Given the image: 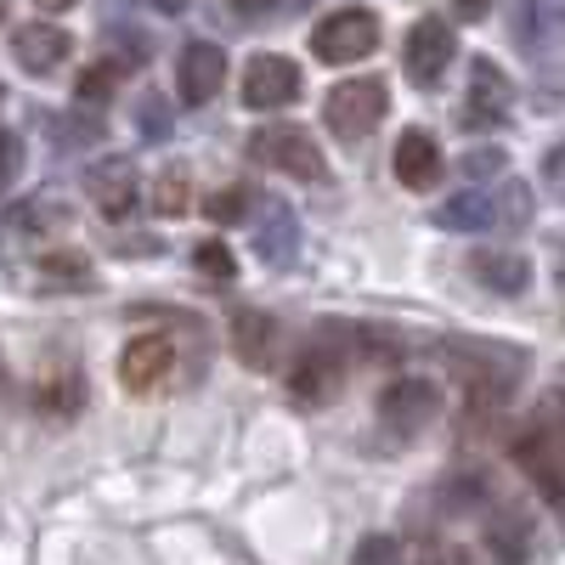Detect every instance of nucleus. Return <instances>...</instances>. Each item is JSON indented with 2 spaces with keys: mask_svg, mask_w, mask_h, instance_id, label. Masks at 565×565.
<instances>
[{
  "mask_svg": "<svg viewBox=\"0 0 565 565\" xmlns=\"http://www.w3.org/2000/svg\"><path fill=\"white\" fill-rule=\"evenodd\" d=\"M514 463L537 481L548 503L565 509V391L537 402V424L514 436Z\"/></svg>",
  "mask_w": 565,
  "mask_h": 565,
  "instance_id": "obj_1",
  "label": "nucleus"
},
{
  "mask_svg": "<svg viewBox=\"0 0 565 565\" xmlns=\"http://www.w3.org/2000/svg\"><path fill=\"white\" fill-rule=\"evenodd\" d=\"M441 356L458 362V380H463V391H469V402H476V407H498L514 385H521V367H526L521 351L487 345V340H447Z\"/></svg>",
  "mask_w": 565,
  "mask_h": 565,
  "instance_id": "obj_2",
  "label": "nucleus"
},
{
  "mask_svg": "<svg viewBox=\"0 0 565 565\" xmlns=\"http://www.w3.org/2000/svg\"><path fill=\"white\" fill-rule=\"evenodd\" d=\"M385 108H391V85L380 74L345 79V85H334L322 97V119H328V130H334L340 141H362L373 125L385 119Z\"/></svg>",
  "mask_w": 565,
  "mask_h": 565,
  "instance_id": "obj_3",
  "label": "nucleus"
},
{
  "mask_svg": "<svg viewBox=\"0 0 565 565\" xmlns=\"http://www.w3.org/2000/svg\"><path fill=\"white\" fill-rule=\"evenodd\" d=\"M373 45H380V18H373V12H362V7L328 12V18L311 29V52H317L322 63H334V68L373 57Z\"/></svg>",
  "mask_w": 565,
  "mask_h": 565,
  "instance_id": "obj_4",
  "label": "nucleus"
},
{
  "mask_svg": "<svg viewBox=\"0 0 565 565\" xmlns=\"http://www.w3.org/2000/svg\"><path fill=\"white\" fill-rule=\"evenodd\" d=\"M345 385V351H340V334H328V340H311L300 351V362L289 367V396L300 407H322V402H334Z\"/></svg>",
  "mask_w": 565,
  "mask_h": 565,
  "instance_id": "obj_5",
  "label": "nucleus"
},
{
  "mask_svg": "<svg viewBox=\"0 0 565 565\" xmlns=\"http://www.w3.org/2000/svg\"><path fill=\"white\" fill-rule=\"evenodd\" d=\"M249 148H255L260 164H271V170H282V175H295V181H322V175H328L317 136L300 130V125H266V130H255Z\"/></svg>",
  "mask_w": 565,
  "mask_h": 565,
  "instance_id": "obj_6",
  "label": "nucleus"
},
{
  "mask_svg": "<svg viewBox=\"0 0 565 565\" xmlns=\"http://www.w3.org/2000/svg\"><path fill=\"white\" fill-rule=\"evenodd\" d=\"M175 373V340L170 334H136L125 351H119V385L130 396H148L159 391Z\"/></svg>",
  "mask_w": 565,
  "mask_h": 565,
  "instance_id": "obj_7",
  "label": "nucleus"
},
{
  "mask_svg": "<svg viewBox=\"0 0 565 565\" xmlns=\"http://www.w3.org/2000/svg\"><path fill=\"white\" fill-rule=\"evenodd\" d=\"M226 85V52L215 40H186L181 57H175V90L186 108H204L215 90Z\"/></svg>",
  "mask_w": 565,
  "mask_h": 565,
  "instance_id": "obj_8",
  "label": "nucleus"
},
{
  "mask_svg": "<svg viewBox=\"0 0 565 565\" xmlns=\"http://www.w3.org/2000/svg\"><path fill=\"white\" fill-rule=\"evenodd\" d=\"M295 97H300V68H295L289 57H277V52L249 57V68H244V103H249L255 114L289 108Z\"/></svg>",
  "mask_w": 565,
  "mask_h": 565,
  "instance_id": "obj_9",
  "label": "nucleus"
},
{
  "mask_svg": "<svg viewBox=\"0 0 565 565\" xmlns=\"http://www.w3.org/2000/svg\"><path fill=\"white\" fill-rule=\"evenodd\" d=\"M452 63V29L441 18H424L407 29V45H402V68L413 85H436Z\"/></svg>",
  "mask_w": 565,
  "mask_h": 565,
  "instance_id": "obj_10",
  "label": "nucleus"
},
{
  "mask_svg": "<svg viewBox=\"0 0 565 565\" xmlns=\"http://www.w3.org/2000/svg\"><path fill=\"white\" fill-rule=\"evenodd\" d=\"M436 413H441V391L430 380H396L380 396V418H385V430H396V436H418Z\"/></svg>",
  "mask_w": 565,
  "mask_h": 565,
  "instance_id": "obj_11",
  "label": "nucleus"
},
{
  "mask_svg": "<svg viewBox=\"0 0 565 565\" xmlns=\"http://www.w3.org/2000/svg\"><path fill=\"white\" fill-rule=\"evenodd\" d=\"M85 186H90V199H97V210H103L108 221H125V215L136 210V193H141L136 164H130L125 153L97 159V164H90V175H85Z\"/></svg>",
  "mask_w": 565,
  "mask_h": 565,
  "instance_id": "obj_12",
  "label": "nucleus"
},
{
  "mask_svg": "<svg viewBox=\"0 0 565 565\" xmlns=\"http://www.w3.org/2000/svg\"><path fill=\"white\" fill-rule=\"evenodd\" d=\"M277 345H282L277 317H266V311H255V306L232 317V351H238L244 367H255V373L277 367Z\"/></svg>",
  "mask_w": 565,
  "mask_h": 565,
  "instance_id": "obj_13",
  "label": "nucleus"
},
{
  "mask_svg": "<svg viewBox=\"0 0 565 565\" xmlns=\"http://www.w3.org/2000/svg\"><path fill=\"white\" fill-rule=\"evenodd\" d=\"M509 103H514V85L503 79V68L487 63V57L469 63V108H463V119L469 125H498L509 114Z\"/></svg>",
  "mask_w": 565,
  "mask_h": 565,
  "instance_id": "obj_14",
  "label": "nucleus"
},
{
  "mask_svg": "<svg viewBox=\"0 0 565 565\" xmlns=\"http://www.w3.org/2000/svg\"><path fill=\"white\" fill-rule=\"evenodd\" d=\"M68 52H74V40H68L57 23H23V29L12 34V57H18L29 74H52V68H63Z\"/></svg>",
  "mask_w": 565,
  "mask_h": 565,
  "instance_id": "obj_15",
  "label": "nucleus"
},
{
  "mask_svg": "<svg viewBox=\"0 0 565 565\" xmlns=\"http://www.w3.org/2000/svg\"><path fill=\"white\" fill-rule=\"evenodd\" d=\"M391 164H396V181L413 186V193H418V186H436L441 181V148H436V136L430 130H402Z\"/></svg>",
  "mask_w": 565,
  "mask_h": 565,
  "instance_id": "obj_16",
  "label": "nucleus"
},
{
  "mask_svg": "<svg viewBox=\"0 0 565 565\" xmlns=\"http://www.w3.org/2000/svg\"><path fill=\"white\" fill-rule=\"evenodd\" d=\"M469 271H476L492 295H526V282H532V260L521 249H481L476 260H469Z\"/></svg>",
  "mask_w": 565,
  "mask_h": 565,
  "instance_id": "obj_17",
  "label": "nucleus"
},
{
  "mask_svg": "<svg viewBox=\"0 0 565 565\" xmlns=\"http://www.w3.org/2000/svg\"><path fill=\"white\" fill-rule=\"evenodd\" d=\"M487 548H492L498 565H526V554H532V521H526L521 509H503L498 521L487 526Z\"/></svg>",
  "mask_w": 565,
  "mask_h": 565,
  "instance_id": "obj_18",
  "label": "nucleus"
},
{
  "mask_svg": "<svg viewBox=\"0 0 565 565\" xmlns=\"http://www.w3.org/2000/svg\"><path fill=\"white\" fill-rule=\"evenodd\" d=\"M436 226L447 232H481V226H498V199L492 193H458L436 210Z\"/></svg>",
  "mask_w": 565,
  "mask_h": 565,
  "instance_id": "obj_19",
  "label": "nucleus"
},
{
  "mask_svg": "<svg viewBox=\"0 0 565 565\" xmlns=\"http://www.w3.org/2000/svg\"><path fill=\"white\" fill-rule=\"evenodd\" d=\"M295 238H300V232H295V210H289V204H277V210L260 221L255 249H260V260H266V266H289V260H295V249H300Z\"/></svg>",
  "mask_w": 565,
  "mask_h": 565,
  "instance_id": "obj_20",
  "label": "nucleus"
},
{
  "mask_svg": "<svg viewBox=\"0 0 565 565\" xmlns=\"http://www.w3.org/2000/svg\"><path fill=\"white\" fill-rule=\"evenodd\" d=\"M40 413L45 418H74L79 413V402H85V380H79V367H57L52 380L40 385Z\"/></svg>",
  "mask_w": 565,
  "mask_h": 565,
  "instance_id": "obj_21",
  "label": "nucleus"
},
{
  "mask_svg": "<svg viewBox=\"0 0 565 565\" xmlns=\"http://www.w3.org/2000/svg\"><path fill=\"white\" fill-rule=\"evenodd\" d=\"M521 40L532 52L543 40H565V0H521Z\"/></svg>",
  "mask_w": 565,
  "mask_h": 565,
  "instance_id": "obj_22",
  "label": "nucleus"
},
{
  "mask_svg": "<svg viewBox=\"0 0 565 565\" xmlns=\"http://www.w3.org/2000/svg\"><path fill=\"white\" fill-rule=\"evenodd\" d=\"M40 277L52 282V289H85V282H90V260L74 255V249H57V255L40 260Z\"/></svg>",
  "mask_w": 565,
  "mask_h": 565,
  "instance_id": "obj_23",
  "label": "nucleus"
},
{
  "mask_svg": "<svg viewBox=\"0 0 565 565\" xmlns=\"http://www.w3.org/2000/svg\"><path fill=\"white\" fill-rule=\"evenodd\" d=\"M153 204H159V215H186V204H193V181H186V170H181V164H170V170L159 175Z\"/></svg>",
  "mask_w": 565,
  "mask_h": 565,
  "instance_id": "obj_24",
  "label": "nucleus"
},
{
  "mask_svg": "<svg viewBox=\"0 0 565 565\" xmlns=\"http://www.w3.org/2000/svg\"><path fill=\"white\" fill-rule=\"evenodd\" d=\"M114 79H119V68H114V63L85 68V74H79V85H74V97H79L85 108H97V103H108V97H114Z\"/></svg>",
  "mask_w": 565,
  "mask_h": 565,
  "instance_id": "obj_25",
  "label": "nucleus"
},
{
  "mask_svg": "<svg viewBox=\"0 0 565 565\" xmlns=\"http://www.w3.org/2000/svg\"><path fill=\"white\" fill-rule=\"evenodd\" d=\"M210 221L215 226H232V221H238L244 210H249V186H221V193H210Z\"/></svg>",
  "mask_w": 565,
  "mask_h": 565,
  "instance_id": "obj_26",
  "label": "nucleus"
},
{
  "mask_svg": "<svg viewBox=\"0 0 565 565\" xmlns=\"http://www.w3.org/2000/svg\"><path fill=\"white\" fill-rule=\"evenodd\" d=\"M199 271L215 277V282H232V277H238V260H232L226 244H204V249H199Z\"/></svg>",
  "mask_w": 565,
  "mask_h": 565,
  "instance_id": "obj_27",
  "label": "nucleus"
},
{
  "mask_svg": "<svg viewBox=\"0 0 565 565\" xmlns=\"http://www.w3.org/2000/svg\"><path fill=\"white\" fill-rule=\"evenodd\" d=\"M356 565H402V543L396 537H362L356 543Z\"/></svg>",
  "mask_w": 565,
  "mask_h": 565,
  "instance_id": "obj_28",
  "label": "nucleus"
},
{
  "mask_svg": "<svg viewBox=\"0 0 565 565\" xmlns=\"http://www.w3.org/2000/svg\"><path fill=\"white\" fill-rule=\"evenodd\" d=\"M18 170H23V141L12 130H0V186H12Z\"/></svg>",
  "mask_w": 565,
  "mask_h": 565,
  "instance_id": "obj_29",
  "label": "nucleus"
},
{
  "mask_svg": "<svg viewBox=\"0 0 565 565\" xmlns=\"http://www.w3.org/2000/svg\"><path fill=\"white\" fill-rule=\"evenodd\" d=\"M543 181H548L554 199H565V141H554V148L543 153Z\"/></svg>",
  "mask_w": 565,
  "mask_h": 565,
  "instance_id": "obj_30",
  "label": "nucleus"
},
{
  "mask_svg": "<svg viewBox=\"0 0 565 565\" xmlns=\"http://www.w3.org/2000/svg\"><path fill=\"white\" fill-rule=\"evenodd\" d=\"M238 18H271V12H282V7H295V0H226Z\"/></svg>",
  "mask_w": 565,
  "mask_h": 565,
  "instance_id": "obj_31",
  "label": "nucleus"
},
{
  "mask_svg": "<svg viewBox=\"0 0 565 565\" xmlns=\"http://www.w3.org/2000/svg\"><path fill=\"white\" fill-rule=\"evenodd\" d=\"M418 565H469V554L452 548V543H436V548H424V554H418Z\"/></svg>",
  "mask_w": 565,
  "mask_h": 565,
  "instance_id": "obj_32",
  "label": "nucleus"
},
{
  "mask_svg": "<svg viewBox=\"0 0 565 565\" xmlns=\"http://www.w3.org/2000/svg\"><path fill=\"white\" fill-rule=\"evenodd\" d=\"M136 125L148 130V136H164V125H170V119H164V108L148 97V108H136Z\"/></svg>",
  "mask_w": 565,
  "mask_h": 565,
  "instance_id": "obj_33",
  "label": "nucleus"
},
{
  "mask_svg": "<svg viewBox=\"0 0 565 565\" xmlns=\"http://www.w3.org/2000/svg\"><path fill=\"white\" fill-rule=\"evenodd\" d=\"M492 170H503V153H492V148H487V153H469V159H463V175H492Z\"/></svg>",
  "mask_w": 565,
  "mask_h": 565,
  "instance_id": "obj_34",
  "label": "nucleus"
},
{
  "mask_svg": "<svg viewBox=\"0 0 565 565\" xmlns=\"http://www.w3.org/2000/svg\"><path fill=\"white\" fill-rule=\"evenodd\" d=\"M452 12H458V23H481L492 12V0H452Z\"/></svg>",
  "mask_w": 565,
  "mask_h": 565,
  "instance_id": "obj_35",
  "label": "nucleus"
},
{
  "mask_svg": "<svg viewBox=\"0 0 565 565\" xmlns=\"http://www.w3.org/2000/svg\"><path fill=\"white\" fill-rule=\"evenodd\" d=\"M148 7H153V12H164V18H175V12L193 7V0H148Z\"/></svg>",
  "mask_w": 565,
  "mask_h": 565,
  "instance_id": "obj_36",
  "label": "nucleus"
},
{
  "mask_svg": "<svg viewBox=\"0 0 565 565\" xmlns=\"http://www.w3.org/2000/svg\"><path fill=\"white\" fill-rule=\"evenodd\" d=\"M34 7H40V12H68L74 0H34Z\"/></svg>",
  "mask_w": 565,
  "mask_h": 565,
  "instance_id": "obj_37",
  "label": "nucleus"
}]
</instances>
